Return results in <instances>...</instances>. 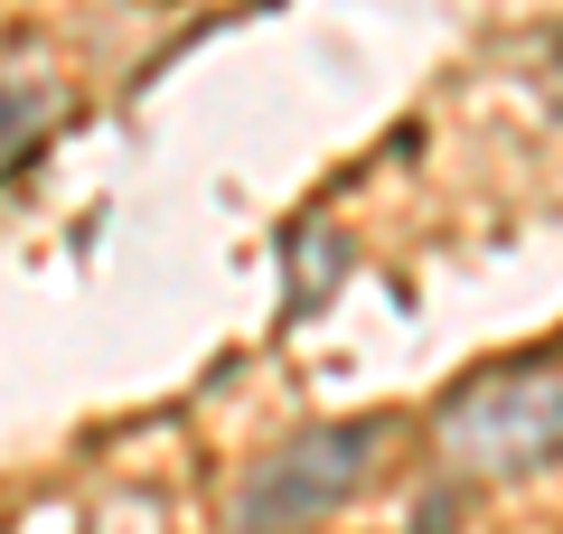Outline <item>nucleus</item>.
<instances>
[{"mask_svg":"<svg viewBox=\"0 0 563 534\" xmlns=\"http://www.w3.org/2000/svg\"><path fill=\"white\" fill-rule=\"evenodd\" d=\"M376 450H385V422H366V413L291 432L282 450H263L254 469H244L235 534H301V525H320L329 507L357 497V478H366V459H376Z\"/></svg>","mask_w":563,"mask_h":534,"instance_id":"obj_1","label":"nucleus"},{"mask_svg":"<svg viewBox=\"0 0 563 534\" xmlns=\"http://www.w3.org/2000/svg\"><path fill=\"white\" fill-rule=\"evenodd\" d=\"M442 450L470 478H526L563 459V366H507L442 403Z\"/></svg>","mask_w":563,"mask_h":534,"instance_id":"obj_2","label":"nucleus"},{"mask_svg":"<svg viewBox=\"0 0 563 534\" xmlns=\"http://www.w3.org/2000/svg\"><path fill=\"white\" fill-rule=\"evenodd\" d=\"M57 122V85L38 76V66H20V76H0V169L29 151V141Z\"/></svg>","mask_w":563,"mask_h":534,"instance_id":"obj_3","label":"nucleus"}]
</instances>
